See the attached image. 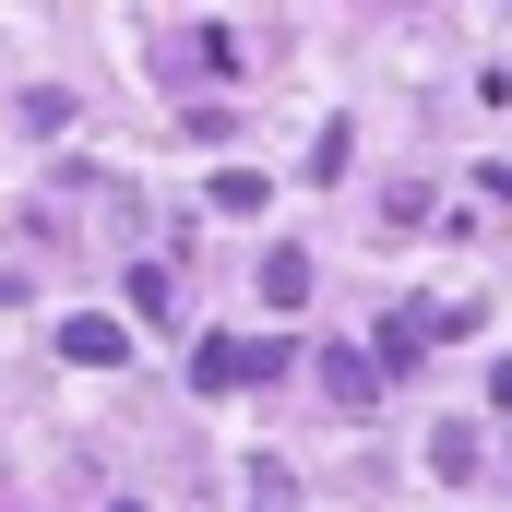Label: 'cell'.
I'll list each match as a JSON object with an SVG mask.
<instances>
[{"label": "cell", "mask_w": 512, "mask_h": 512, "mask_svg": "<svg viewBox=\"0 0 512 512\" xmlns=\"http://www.w3.org/2000/svg\"><path fill=\"white\" fill-rule=\"evenodd\" d=\"M286 370V346L262 334V346H239V334H215V346H191V382L203 393H227V382H274Z\"/></svg>", "instance_id": "6da1fadb"}, {"label": "cell", "mask_w": 512, "mask_h": 512, "mask_svg": "<svg viewBox=\"0 0 512 512\" xmlns=\"http://www.w3.org/2000/svg\"><path fill=\"white\" fill-rule=\"evenodd\" d=\"M322 393H334L346 417H370V405H382V370H370L358 346H322Z\"/></svg>", "instance_id": "7a4b0ae2"}, {"label": "cell", "mask_w": 512, "mask_h": 512, "mask_svg": "<svg viewBox=\"0 0 512 512\" xmlns=\"http://www.w3.org/2000/svg\"><path fill=\"white\" fill-rule=\"evenodd\" d=\"M429 465H441V477H477V429L441 417V429H429Z\"/></svg>", "instance_id": "5b68a950"}, {"label": "cell", "mask_w": 512, "mask_h": 512, "mask_svg": "<svg viewBox=\"0 0 512 512\" xmlns=\"http://www.w3.org/2000/svg\"><path fill=\"white\" fill-rule=\"evenodd\" d=\"M262 298L298 310V298H310V251H262Z\"/></svg>", "instance_id": "277c9868"}, {"label": "cell", "mask_w": 512, "mask_h": 512, "mask_svg": "<svg viewBox=\"0 0 512 512\" xmlns=\"http://www.w3.org/2000/svg\"><path fill=\"white\" fill-rule=\"evenodd\" d=\"M60 358H72V370H108V358H131V334L84 310V322H60Z\"/></svg>", "instance_id": "3957f363"}]
</instances>
